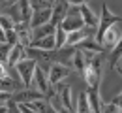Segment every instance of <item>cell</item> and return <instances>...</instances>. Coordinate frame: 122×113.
I'll list each match as a JSON object with an SVG mask.
<instances>
[{"label":"cell","instance_id":"1","mask_svg":"<svg viewBox=\"0 0 122 113\" xmlns=\"http://www.w3.org/2000/svg\"><path fill=\"white\" fill-rule=\"evenodd\" d=\"M32 6V21H30V28H40L47 25L51 21V15H53V6L55 2H45V0H34L30 2Z\"/></svg>","mask_w":122,"mask_h":113},{"label":"cell","instance_id":"2","mask_svg":"<svg viewBox=\"0 0 122 113\" xmlns=\"http://www.w3.org/2000/svg\"><path fill=\"white\" fill-rule=\"evenodd\" d=\"M102 64H103V57H102V55L92 57L90 60L86 62V68H85V72H83V77L86 81L88 89L100 87V83H102Z\"/></svg>","mask_w":122,"mask_h":113},{"label":"cell","instance_id":"3","mask_svg":"<svg viewBox=\"0 0 122 113\" xmlns=\"http://www.w3.org/2000/svg\"><path fill=\"white\" fill-rule=\"evenodd\" d=\"M79 4L81 2H70V11H68L66 19L62 21V25H60L64 32L71 34V32H77V30L85 28V21H83L81 11H79Z\"/></svg>","mask_w":122,"mask_h":113},{"label":"cell","instance_id":"4","mask_svg":"<svg viewBox=\"0 0 122 113\" xmlns=\"http://www.w3.org/2000/svg\"><path fill=\"white\" fill-rule=\"evenodd\" d=\"M115 25H120V17L115 15V13L107 8V4H103V6H102V15H100V27H98V32H96V38H94V40L102 45L105 32L111 27H115Z\"/></svg>","mask_w":122,"mask_h":113},{"label":"cell","instance_id":"5","mask_svg":"<svg viewBox=\"0 0 122 113\" xmlns=\"http://www.w3.org/2000/svg\"><path fill=\"white\" fill-rule=\"evenodd\" d=\"M36 68H38V62H36L34 59H25V60H21V62L13 68L17 72V75L21 77V83H23L25 89H30L32 87V79H34Z\"/></svg>","mask_w":122,"mask_h":113},{"label":"cell","instance_id":"6","mask_svg":"<svg viewBox=\"0 0 122 113\" xmlns=\"http://www.w3.org/2000/svg\"><path fill=\"white\" fill-rule=\"evenodd\" d=\"M55 92L56 96L60 98L62 106L68 109L70 113H77V108H75V102H73V92H71V87L70 85H56L55 87Z\"/></svg>","mask_w":122,"mask_h":113},{"label":"cell","instance_id":"7","mask_svg":"<svg viewBox=\"0 0 122 113\" xmlns=\"http://www.w3.org/2000/svg\"><path fill=\"white\" fill-rule=\"evenodd\" d=\"M70 74H71V68H68V66H64V64H53V66H51V70H49V74H47V75H49L51 87L60 85Z\"/></svg>","mask_w":122,"mask_h":113},{"label":"cell","instance_id":"8","mask_svg":"<svg viewBox=\"0 0 122 113\" xmlns=\"http://www.w3.org/2000/svg\"><path fill=\"white\" fill-rule=\"evenodd\" d=\"M68 11H70V2H55V6H53V15H51V25L55 27V28H58L62 25V21L66 19L68 15Z\"/></svg>","mask_w":122,"mask_h":113},{"label":"cell","instance_id":"9","mask_svg":"<svg viewBox=\"0 0 122 113\" xmlns=\"http://www.w3.org/2000/svg\"><path fill=\"white\" fill-rule=\"evenodd\" d=\"M122 40V30L118 25H115V27H111L109 30L105 32L103 36V42H102V47L107 49V51H113V49L118 45V42Z\"/></svg>","mask_w":122,"mask_h":113},{"label":"cell","instance_id":"10","mask_svg":"<svg viewBox=\"0 0 122 113\" xmlns=\"http://www.w3.org/2000/svg\"><path fill=\"white\" fill-rule=\"evenodd\" d=\"M79 11H81V17H83V21H85V27L98 30V27H100V15L94 13V10H92L86 2H81V4H79Z\"/></svg>","mask_w":122,"mask_h":113},{"label":"cell","instance_id":"11","mask_svg":"<svg viewBox=\"0 0 122 113\" xmlns=\"http://www.w3.org/2000/svg\"><path fill=\"white\" fill-rule=\"evenodd\" d=\"M11 100L15 104H32V102H38V100H45V96L41 92L34 91V89H23V91L15 92Z\"/></svg>","mask_w":122,"mask_h":113},{"label":"cell","instance_id":"12","mask_svg":"<svg viewBox=\"0 0 122 113\" xmlns=\"http://www.w3.org/2000/svg\"><path fill=\"white\" fill-rule=\"evenodd\" d=\"M25 59H28V57H26V49L23 47L21 43H17V45L11 47L10 57H8V62H6V64H8V68H11V70H13V68H15L21 60H25Z\"/></svg>","mask_w":122,"mask_h":113},{"label":"cell","instance_id":"13","mask_svg":"<svg viewBox=\"0 0 122 113\" xmlns=\"http://www.w3.org/2000/svg\"><path fill=\"white\" fill-rule=\"evenodd\" d=\"M86 96H88V104H90L92 113H102L103 102H102V94H100V87H96V89H86Z\"/></svg>","mask_w":122,"mask_h":113},{"label":"cell","instance_id":"14","mask_svg":"<svg viewBox=\"0 0 122 113\" xmlns=\"http://www.w3.org/2000/svg\"><path fill=\"white\" fill-rule=\"evenodd\" d=\"M30 47L40 49V51H56V38L53 34V36H47L43 40H36V42H32Z\"/></svg>","mask_w":122,"mask_h":113},{"label":"cell","instance_id":"15","mask_svg":"<svg viewBox=\"0 0 122 113\" xmlns=\"http://www.w3.org/2000/svg\"><path fill=\"white\" fill-rule=\"evenodd\" d=\"M85 68H86V57H85V53L81 51V49L75 47V53H73V59H71V70H75V72H85Z\"/></svg>","mask_w":122,"mask_h":113},{"label":"cell","instance_id":"16","mask_svg":"<svg viewBox=\"0 0 122 113\" xmlns=\"http://www.w3.org/2000/svg\"><path fill=\"white\" fill-rule=\"evenodd\" d=\"M77 113H92L86 92H81V94H79V98H77Z\"/></svg>","mask_w":122,"mask_h":113},{"label":"cell","instance_id":"17","mask_svg":"<svg viewBox=\"0 0 122 113\" xmlns=\"http://www.w3.org/2000/svg\"><path fill=\"white\" fill-rule=\"evenodd\" d=\"M102 113H120V98L115 96L111 102L103 104V109H102Z\"/></svg>","mask_w":122,"mask_h":113},{"label":"cell","instance_id":"18","mask_svg":"<svg viewBox=\"0 0 122 113\" xmlns=\"http://www.w3.org/2000/svg\"><path fill=\"white\" fill-rule=\"evenodd\" d=\"M120 57H122V40L118 42V45L111 51V55H109V66H111V68H115L117 62L120 60Z\"/></svg>","mask_w":122,"mask_h":113},{"label":"cell","instance_id":"19","mask_svg":"<svg viewBox=\"0 0 122 113\" xmlns=\"http://www.w3.org/2000/svg\"><path fill=\"white\" fill-rule=\"evenodd\" d=\"M55 38H56V51H58V49H64V47H66L68 32H64V30H62V27H58V28H56V32H55Z\"/></svg>","mask_w":122,"mask_h":113},{"label":"cell","instance_id":"20","mask_svg":"<svg viewBox=\"0 0 122 113\" xmlns=\"http://www.w3.org/2000/svg\"><path fill=\"white\" fill-rule=\"evenodd\" d=\"M10 51H11V45H10V43H2V45H0V62H8Z\"/></svg>","mask_w":122,"mask_h":113},{"label":"cell","instance_id":"21","mask_svg":"<svg viewBox=\"0 0 122 113\" xmlns=\"http://www.w3.org/2000/svg\"><path fill=\"white\" fill-rule=\"evenodd\" d=\"M11 98H13L11 92H2V91H0V106H8V104L11 102Z\"/></svg>","mask_w":122,"mask_h":113},{"label":"cell","instance_id":"22","mask_svg":"<svg viewBox=\"0 0 122 113\" xmlns=\"http://www.w3.org/2000/svg\"><path fill=\"white\" fill-rule=\"evenodd\" d=\"M6 77H10L8 64H6V62H0V79H6Z\"/></svg>","mask_w":122,"mask_h":113},{"label":"cell","instance_id":"23","mask_svg":"<svg viewBox=\"0 0 122 113\" xmlns=\"http://www.w3.org/2000/svg\"><path fill=\"white\" fill-rule=\"evenodd\" d=\"M8 113H21V109H19V104H15L13 100L8 104Z\"/></svg>","mask_w":122,"mask_h":113},{"label":"cell","instance_id":"24","mask_svg":"<svg viewBox=\"0 0 122 113\" xmlns=\"http://www.w3.org/2000/svg\"><path fill=\"white\" fill-rule=\"evenodd\" d=\"M19 109H21V113H38L36 109H32L28 104H19Z\"/></svg>","mask_w":122,"mask_h":113},{"label":"cell","instance_id":"25","mask_svg":"<svg viewBox=\"0 0 122 113\" xmlns=\"http://www.w3.org/2000/svg\"><path fill=\"white\" fill-rule=\"evenodd\" d=\"M2 43H8V42H6V32H4V28L0 27V45H2Z\"/></svg>","mask_w":122,"mask_h":113},{"label":"cell","instance_id":"26","mask_svg":"<svg viewBox=\"0 0 122 113\" xmlns=\"http://www.w3.org/2000/svg\"><path fill=\"white\" fill-rule=\"evenodd\" d=\"M115 70H117V72H118V74L122 75V57H120V60L117 62V66H115Z\"/></svg>","mask_w":122,"mask_h":113},{"label":"cell","instance_id":"27","mask_svg":"<svg viewBox=\"0 0 122 113\" xmlns=\"http://www.w3.org/2000/svg\"><path fill=\"white\" fill-rule=\"evenodd\" d=\"M0 113H8V106H0Z\"/></svg>","mask_w":122,"mask_h":113},{"label":"cell","instance_id":"28","mask_svg":"<svg viewBox=\"0 0 122 113\" xmlns=\"http://www.w3.org/2000/svg\"><path fill=\"white\" fill-rule=\"evenodd\" d=\"M118 98H120V113H122V92L118 94Z\"/></svg>","mask_w":122,"mask_h":113}]
</instances>
